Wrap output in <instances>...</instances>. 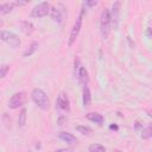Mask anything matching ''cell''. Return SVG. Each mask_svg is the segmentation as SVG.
<instances>
[{"mask_svg":"<svg viewBox=\"0 0 152 152\" xmlns=\"http://www.w3.org/2000/svg\"><path fill=\"white\" fill-rule=\"evenodd\" d=\"M31 99L33 102L43 110H48L50 108V101L46 95V93L40 88H34L31 91Z\"/></svg>","mask_w":152,"mask_h":152,"instance_id":"6da1fadb","label":"cell"},{"mask_svg":"<svg viewBox=\"0 0 152 152\" xmlns=\"http://www.w3.org/2000/svg\"><path fill=\"white\" fill-rule=\"evenodd\" d=\"M110 26H112V17H110V11L108 8H104L101 13V18H100V27H101V33L104 38L108 37L109 31H110Z\"/></svg>","mask_w":152,"mask_h":152,"instance_id":"7a4b0ae2","label":"cell"},{"mask_svg":"<svg viewBox=\"0 0 152 152\" xmlns=\"http://www.w3.org/2000/svg\"><path fill=\"white\" fill-rule=\"evenodd\" d=\"M83 14H84V6L82 5V10H81V12H80V14H78V17H77V19H76V21H75V24H74V26L71 28V31H70V36H69V40H68V45L69 46H72V44L75 43V40H76V38H77V36H78V33L81 31Z\"/></svg>","mask_w":152,"mask_h":152,"instance_id":"3957f363","label":"cell"},{"mask_svg":"<svg viewBox=\"0 0 152 152\" xmlns=\"http://www.w3.org/2000/svg\"><path fill=\"white\" fill-rule=\"evenodd\" d=\"M75 76L77 77L78 82L83 86H87L89 82V74L84 66L81 65V61L78 57L75 58Z\"/></svg>","mask_w":152,"mask_h":152,"instance_id":"277c9868","label":"cell"},{"mask_svg":"<svg viewBox=\"0 0 152 152\" xmlns=\"http://www.w3.org/2000/svg\"><path fill=\"white\" fill-rule=\"evenodd\" d=\"M0 40L5 42L6 44H8L12 48H19L21 42L19 39V37L11 32V31H6V30H0Z\"/></svg>","mask_w":152,"mask_h":152,"instance_id":"5b68a950","label":"cell"},{"mask_svg":"<svg viewBox=\"0 0 152 152\" xmlns=\"http://www.w3.org/2000/svg\"><path fill=\"white\" fill-rule=\"evenodd\" d=\"M50 4L48 1H43V2H39L37 4L32 11H31V15L34 17V18H43V17H46L49 13H50Z\"/></svg>","mask_w":152,"mask_h":152,"instance_id":"8992f818","label":"cell"},{"mask_svg":"<svg viewBox=\"0 0 152 152\" xmlns=\"http://www.w3.org/2000/svg\"><path fill=\"white\" fill-rule=\"evenodd\" d=\"M27 100V94L25 91H19V93H15L13 94L10 100H8V107L12 108V109H17L19 107H21L25 101Z\"/></svg>","mask_w":152,"mask_h":152,"instance_id":"52a82bcc","label":"cell"},{"mask_svg":"<svg viewBox=\"0 0 152 152\" xmlns=\"http://www.w3.org/2000/svg\"><path fill=\"white\" fill-rule=\"evenodd\" d=\"M56 108H58L62 112H70V102H69V97L64 91H61L57 96L56 100Z\"/></svg>","mask_w":152,"mask_h":152,"instance_id":"ba28073f","label":"cell"},{"mask_svg":"<svg viewBox=\"0 0 152 152\" xmlns=\"http://www.w3.org/2000/svg\"><path fill=\"white\" fill-rule=\"evenodd\" d=\"M64 10H65L64 7H62V10H59L58 5L57 6H51V8H50V15H51V18H52V20L55 23L61 24L63 21L64 17H65V11Z\"/></svg>","mask_w":152,"mask_h":152,"instance_id":"9c48e42d","label":"cell"},{"mask_svg":"<svg viewBox=\"0 0 152 152\" xmlns=\"http://www.w3.org/2000/svg\"><path fill=\"white\" fill-rule=\"evenodd\" d=\"M20 25V30L26 34V36H31L33 32H34V25L28 21V20H21L19 23Z\"/></svg>","mask_w":152,"mask_h":152,"instance_id":"30bf717a","label":"cell"},{"mask_svg":"<svg viewBox=\"0 0 152 152\" xmlns=\"http://www.w3.org/2000/svg\"><path fill=\"white\" fill-rule=\"evenodd\" d=\"M82 102L84 107H89L91 103V93L88 88V86H83L82 89Z\"/></svg>","mask_w":152,"mask_h":152,"instance_id":"8fae6325","label":"cell"},{"mask_svg":"<svg viewBox=\"0 0 152 152\" xmlns=\"http://www.w3.org/2000/svg\"><path fill=\"white\" fill-rule=\"evenodd\" d=\"M58 137H59L63 141H65V142H68V144H70V145L77 142V138H76L74 134L69 133V132H59Z\"/></svg>","mask_w":152,"mask_h":152,"instance_id":"7c38bea8","label":"cell"},{"mask_svg":"<svg viewBox=\"0 0 152 152\" xmlns=\"http://www.w3.org/2000/svg\"><path fill=\"white\" fill-rule=\"evenodd\" d=\"M86 118H87L88 120H90V121H93V122L97 124V125H102V124H103V121H104L103 116H102L100 113H95V112L88 113V114L86 115Z\"/></svg>","mask_w":152,"mask_h":152,"instance_id":"4fadbf2b","label":"cell"},{"mask_svg":"<svg viewBox=\"0 0 152 152\" xmlns=\"http://www.w3.org/2000/svg\"><path fill=\"white\" fill-rule=\"evenodd\" d=\"M15 6V2H4L0 4V14H7L10 13Z\"/></svg>","mask_w":152,"mask_h":152,"instance_id":"5bb4252c","label":"cell"},{"mask_svg":"<svg viewBox=\"0 0 152 152\" xmlns=\"http://www.w3.org/2000/svg\"><path fill=\"white\" fill-rule=\"evenodd\" d=\"M37 49H38V43H37V42H32L31 45L23 52V56H24V57H28V56L33 55V53L37 51Z\"/></svg>","mask_w":152,"mask_h":152,"instance_id":"9a60e30c","label":"cell"},{"mask_svg":"<svg viewBox=\"0 0 152 152\" xmlns=\"http://www.w3.org/2000/svg\"><path fill=\"white\" fill-rule=\"evenodd\" d=\"M27 110L26 108H21L20 110V114L18 116V127H24L25 124H26V118H27Z\"/></svg>","mask_w":152,"mask_h":152,"instance_id":"2e32d148","label":"cell"},{"mask_svg":"<svg viewBox=\"0 0 152 152\" xmlns=\"http://www.w3.org/2000/svg\"><path fill=\"white\" fill-rule=\"evenodd\" d=\"M152 137V126L148 124L146 127H142V129H141V138L142 139H150Z\"/></svg>","mask_w":152,"mask_h":152,"instance_id":"e0dca14e","label":"cell"},{"mask_svg":"<svg viewBox=\"0 0 152 152\" xmlns=\"http://www.w3.org/2000/svg\"><path fill=\"white\" fill-rule=\"evenodd\" d=\"M88 150L89 152H106V147L101 144H91Z\"/></svg>","mask_w":152,"mask_h":152,"instance_id":"ac0fdd59","label":"cell"},{"mask_svg":"<svg viewBox=\"0 0 152 152\" xmlns=\"http://www.w3.org/2000/svg\"><path fill=\"white\" fill-rule=\"evenodd\" d=\"M76 131H78L82 134H88L93 132V129L89 126H76Z\"/></svg>","mask_w":152,"mask_h":152,"instance_id":"d6986e66","label":"cell"},{"mask_svg":"<svg viewBox=\"0 0 152 152\" xmlns=\"http://www.w3.org/2000/svg\"><path fill=\"white\" fill-rule=\"evenodd\" d=\"M8 70H10V65H8V64L1 65V66H0V78H4V77H6V75H7Z\"/></svg>","mask_w":152,"mask_h":152,"instance_id":"ffe728a7","label":"cell"},{"mask_svg":"<svg viewBox=\"0 0 152 152\" xmlns=\"http://www.w3.org/2000/svg\"><path fill=\"white\" fill-rule=\"evenodd\" d=\"M66 116L65 115H61L59 118H58V120H57V124L59 125V126H63L64 125V122H66Z\"/></svg>","mask_w":152,"mask_h":152,"instance_id":"44dd1931","label":"cell"},{"mask_svg":"<svg viewBox=\"0 0 152 152\" xmlns=\"http://www.w3.org/2000/svg\"><path fill=\"white\" fill-rule=\"evenodd\" d=\"M134 129H135V132H139L140 129H142V124H140L139 121H135V125H134Z\"/></svg>","mask_w":152,"mask_h":152,"instance_id":"7402d4cb","label":"cell"},{"mask_svg":"<svg viewBox=\"0 0 152 152\" xmlns=\"http://www.w3.org/2000/svg\"><path fill=\"white\" fill-rule=\"evenodd\" d=\"M96 5H97V1H86V2H83V6H89V7L96 6Z\"/></svg>","mask_w":152,"mask_h":152,"instance_id":"603a6c76","label":"cell"},{"mask_svg":"<svg viewBox=\"0 0 152 152\" xmlns=\"http://www.w3.org/2000/svg\"><path fill=\"white\" fill-rule=\"evenodd\" d=\"M55 152H72V151L69 148H59V150H56Z\"/></svg>","mask_w":152,"mask_h":152,"instance_id":"cb8c5ba5","label":"cell"},{"mask_svg":"<svg viewBox=\"0 0 152 152\" xmlns=\"http://www.w3.org/2000/svg\"><path fill=\"white\" fill-rule=\"evenodd\" d=\"M145 33H146V36H147V37H151V27H147Z\"/></svg>","mask_w":152,"mask_h":152,"instance_id":"d4e9b609","label":"cell"},{"mask_svg":"<svg viewBox=\"0 0 152 152\" xmlns=\"http://www.w3.org/2000/svg\"><path fill=\"white\" fill-rule=\"evenodd\" d=\"M109 128H110V129H118V126H116V125H110Z\"/></svg>","mask_w":152,"mask_h":152,"instance_id":"484cf974","label":"cell"},{"mask_svg":"<svg viewBox=\"0 0 152 152\" xmlns=\"http://www.w3.org/2000/svg\"><path fill=\"white\" fill-rule=\"evenodd\" d=\"M112 152H121V151H120V150H113Z\"/></svg>","mask_w":152,"mask_h":152,"instance_id":"4316f807","label":"cell"}]
</instances>
